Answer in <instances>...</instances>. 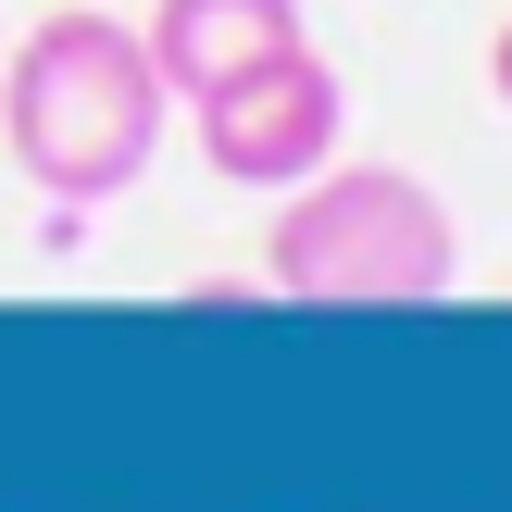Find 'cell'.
<instances>
[{
	"label": "cell",
	"mask_w": 512,
	"mask_h": 512,
	"mask_svg": "<svg viewBox=\"0 0 512 512\" xmlns=\"http://www.w3.org/2000/svg\"><path fill=\"white\" fill-rule=\"evenodd\" d=\"M488 88H500V113H512V25L488 38Z\"/></svg>",
	"instance_id": "5"
},
{
	"label": "cell",
	"mask_w": 512,
	"mask_h": 512,
	"mask_svg": "<svg viewBox=\"0 0 512 512\" xmlns=\"http://www.w3.org/2000/svg\"><path fill=\"white\" fill-rule=\"evenodd\" d=\"M0 150L38 200H125L163 150V75L125 13H50L0 50Z\"/></svg>",
	"instance_id": "1"
},
{
	"label": "cell",
	"mask_w": 512,
	"mask_h": 512,
	"mask_svg": "<svg viewBox=\"0 0 512 512\" xmlns=\"http://www.w3.org/2000/svg\"><path fill=\"white\" fill-rule=\"evenodd\" d=\"M188 113H200V163H213L225 188H300V175L338 163V138H350V88H338V63H325L313 38L213 75Z\"/></svg>",
	"instance_id": "3"
},
{
	"label": "cell",
	"mask_w": 512,
	"mask_h": 512,
	"mask_svg": "<svg viewBox=\"0 0 512 512\" xmlns=\"http://www.w3.org/2000/svg\"><path fill=\"white\" fill-rule=\"evenodd\" d=\"M150 75H163V100H200L213 75L263 63V50L300 38V0H150Z\"/></svg>",
	"instance_id": "4"
},
{
	"label": "cell",
	"mask_w": 512,
	"mask_h": 512,
	"mask_svg": "<svg viewBox=\"0 0 512 512\" xmlns=\"http://www.w3.org/2000/svg\"><path fill=\"white\" fill-rule=\"evenodd\" d=\"M263 275L288 300H313V313H413V300H438L463 275V238H450L425 175L313 163L288 188V213H275V238H263Z\"/></svg>",
	"instance_id": "2"
}]
</instances>
